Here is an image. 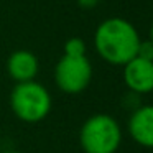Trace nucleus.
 I'll return each instance as SVG.
<instances>
[{
	"mask_svg": "<svg viewBox=\"0 0 153 153\" xmlns=\"http://www.w3.org/2000/svg\"><path fill=\"white\" fill-rule=\"evenodd\" d=\"M150 40L153 41V23H152V28H150Z\"/></svg>",
	"mask_w": 153,
	"mask_h": 153,
	"instance_id": "12",
	"label": "nucleus"
},
{
	"mask_svg": "<svg viewBox=\"0 0 153 153\" xmlns=\"http://www.w3.org/2000/svg\"><path fill=\"white\" fill-rule=\"evenodd\" d=\"M140 35L128 20L112 17L104 20L94 33L96 51L105 63L123 66L137 56Z\"/></svg>",
	"mask_w": 153,
	"mask_h": 153,
	"instance_id": "1",
	"label": "nucleus"
},
{
	"mask_svg": "<svg viewBox=\"0 0 153 153\" xmlns=\"http://www.w3.org/2000/svg\"><path fill=\"white\" fill-rule=\"evenodd\" d=\"M92 63L86 54H66L54 66V82L64 94H79L92 81Z\"/></svg>",
	"mask_w": 153,
	"mask_h": 153,
	"instance_id": "4",
	"label": "nucleus"
},
{
	"mask_svg": "<svg viewBox=\"0 0 153 153\" xmlns=\"http://www.w3.org/2000/svg\"><path fill=\"white\" fill-rule=\"evenodd\" d=\"M64 53L66 54H86V43L81 38H69L64 43Z\"/></svg>",
	"mask_w": 153,
	"mask_h": 153,
	"instance_id": "8",
	"label": "nucleus"
},
{
	"mask_svg": "<svg viewBox=\"0 0 153 153\" xmlns=\"http://www.w3.org/2000/svg\"><path fill=\"white\" fill-rule=\"evenodd\" d=\"M128 135L137 145L153 148V104L138 105L132 110L127 123Z\"/></svg>",
	"mask_w": 153,
	"mask_h": 153,
	"instance_id": "6",
	"label": "nucleus"
},
{
	"mask_svg": "<svg viewBox=\"0 0 153 153\" xmlns=\"http://www.w3.org/2000/svg\"><path fill=\"white\" fill-rule=\"evenodd\" d=\"M137 56L143 58V59H148V61H153V41L152 40H140Z\"/></svg>",
	"mask_w": 153,
	"mask_h": 153,
	"instance_id": "9",
	"label": "nucleus"
},
{
	"mask_svg": "<svg viewBox=\"0 0 153 153\" xmlns=\"http://www.w3.org/2000/svg\"><path fill=\"white\" fill-rule=\"evenodd\" d=\"M77 4H79V7H82V8H92V7H96V5L99 4V0H77Z\"/></svg>",
	"mask_w": 153,
	"mask_h": 153,
	"instance_id": "10",
	"label": "nucleus"
},
{
	"mask_svg": "<svg viewBox=\"0 0 153 153\" xmlns=\"http://www.w3.org/2000/svg\"><path fill=\"white\" fill-rule=\"evenodd\" d=\"M0 153H23V152H17V150H2Z\"/></svg>",
	"mask_w": 153,
	"mask_h": 153,
	"instance_id": "11",
	"label": "nucleus"
},
{
	"mask_svg": "<svg viewBox=\"0 0 153 153\" xmlns=\"http://www.w3.org/2000/svg\"><path fill=\"white\" fill-rule=\"evenodd\" d=\"M0 152H2V137H0Z\"/></svg>",
	"mask_w": 153,
	"mask_h": 153,
	"instance_id": "13",
	"label": "nucleus"
},
{
	"mask_svg": "<svg viewBox=\"0 0 153 153\" xmlns=\"http://www.w3.org/2000/svg\"><path fill=\"white\" fill-rule=\"evenodd\" d=\"M123 82L132 94L153 92V61L143 58H132L123 64Z\"/></svg>",
	"mask_w": 153,
	"mask_h": 153,
	"instance_id": "5",
	"label": "nucleus"
},
{
	"mask_svg": "<svg viewBox=\"0 0 153 153\" xmlns=\"http://www.w3.org/2000/svg\"><path fill=\"white\" fill-rule=\"evenodd\" d=\"M122 140V127L109 114L91 115L79 130V145L84 153H117Z\"/></svg>",
	"mask_w": 153,
	"mask_h": 153,
	"instance_id": "2",
	"label": "nucleus"
},
{
	"mask_svg": "<svg viewBox=\"0 0 153 153\" xmlns=\"http://www.w3.org/2000/svg\"><path fill=\"white\" fill-rule=\"evenodd\" d=\"M38 71H40L38 58L35 56V53L28 50L13 51L7 59V73L15 81V84L35 81Z\"/></svg>",
	"mask_w": 153,
	"mask_h": 153,
	"instance_id": "7",
	"label": "nucleus"
},
{
	"mask_svg": "<svg viewBox=\"0 0 153 153\" xmlns=\"http://www.w3.org/2000/svg\"><path fill=\"white\" fill-rule=\"evenodd\" d=\"M53 99L43 84L36 81L17 82L10 92V109L18 120L25 123H38L51 112Z\"/></svg>",
	"mask_w": 153,
	"mask_h": 153,
	"instance_id": "3",
	"label": "nucleus"
}]
</instances>
